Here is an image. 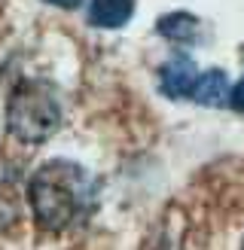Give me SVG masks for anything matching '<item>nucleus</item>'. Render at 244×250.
Returning <instances> with one entry per match:
<instances>
[{
    "mask_svg": "<svg viewBox=\"0 0 244 250\" xmlns=\"http://www.w3.org/2000/svg\"><path fill=\"white\" fill-rule=\"evenodd\" d=\"M61 101L58 92L49 83L40 80H21L9 95L6 125L9 131L24 144H43L49 141L61 125Z\"/></svg>",
    "mask_w": 244,
    "mask_h": 250,
    "instance_id": "f03ea898",
    "label": "nucleus"
},
{
    "mask_svg": "<svg viewBox=\"0 0 244 250\" xmlns=\"http://www.w3.org/2000/svg\"><path fill=\"white\" fill-rule=\"evenodd\" d=\"M241 250H244V244H241Z\"/></svg>",
    "mask_w": 244,
    "mask_h": 250,
    "instance_id": "1a4fd4ad",
    "label": "nucleus"
},
{
    "mask_svg": "<svg viewBox=\"0 0 244 250\" xmlns=\"http://www.w3.org/2000/svg\"><path fill=\"white\" fill-rule=\"evenodd\" d=\"M49 6H58V9H77L82 0H46Z\"/></svg>",
    "mask_w": 244,
    "mask_h": 250,
    "instance_id": "6e6552de",
    "label": "nucleus"
},
{
    "mask_svg": "<svg viewBox=\"0 0 244 250\" xmlns=\"http://www.w3.org/2000/svg\"><path fill=\"white\" fill-rule=\"evenodd\" d=\"M134 12V0H92L89 3V24L92 28H122Z\"/></svg>",
    "mask_w": 244,
    "mask_h": 250,
    "instance_id": "20e7f679",
    "label": "nucleus"
},
{
    "mask_svg": "<svg viewBox=\"0 0 244 250\" xmlns=\"http://www.w3.org/2000/svg\"><path fill=\"white\" fill-rule=\"evenodd\" d=\"M229 77L223 70H207V73H199V80H195V89H192V101H199L204 107H223L229 104Z\"/></svg>",
    "mask_w": 244,
    "mask_h": 250,
    "instance_id": "39448f33",
    "label": "nucleus"
},
{
    "mask_svg": "<svg viewBox=\"0 0 244 250\" xmlns=\"http://www.w3.org/2000/svg\"><path fill=\"white\" fill-rule=\"evenodd\" d=\"M195 80H199V70L186 55H174L168 58L162 70H159V89L168 98H189L195 89Z\"/></svg>",
    "mask_w": 244,
    "mask_h": 250,
    "instance_id": "7ed1b4c3",
    "label": "nucleus"
},
{
    "mask_svg": "<svg viewBox=\"0 0 244 250\" xmlns=\"http://www.w3.org/2000/svg\"><path fill=\"white\" fill-rule=\"evenodd\" d=\"M229 107H232V110H244V77L232 85V92H229Z\"/></svg>",
    "mask_w": 244,
    "mask_h": 250,
    "instance_id": "0eeeda50",
    "label": "nucleus"
},
{
    "mask_svg": "<svg viewBox=\"0 0 244 250\" xmlns=\"http://www.w3.org/2000/svg\"><path fill=\"white\" fill-rule=\"evenodd\" d=\"M159 31L171 40H195V31H199V19L189 16V12H171V16L159 19Z\"/></svg>",
    "mask_w": 244,
    "mask_h": 250,
    "instance_id": "423d86ee",
    "label": "nucleus"
},
{
    "mask_svg": "<svg viewBox=\"0 0 244 250\" xmlns=\"http://www.w3.org/2000/svg\"><path fill=\"white\" fill-rule=\"evenodd\" d=\"M95 177L82 165L67 159L46 162L31 174L28 202L40 229L61 232L80 223L95 208Z\"/></svg>",
    "mask_w": 244,
    "mask_h": 250,
    "instance_id": "f257e3e1",
    "label": "nucleus"
}]
</instances>
